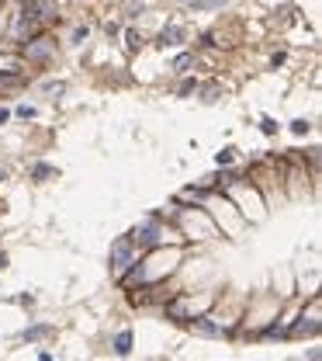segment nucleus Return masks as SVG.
<instances>
[{"label": "nucleus", "instance_id": "nucleus-2", "mask_svg": "<svg viewBox=\"0 0 322 361\" xmlns=\"http://www.w3.org/2000/svg\"><path fill=\"white\" fill-rule=\"evenodd\" d=\"M35 24H38V14H35V11H31V7H28V11H21V18L14 21V28H11V35H14V39H18V42H24V39H28V35H31V32H35Z\"/></svg>", "mask_w": 322, "mask_h": 361}, {"label": "nucleus", "instance_id": "nucleus-16", "mask_svg": "<svg viewBox=\"0 0 322 361\" xmlns=\"http://www.w3.org/2000/svg\"><path fill=\"white\" fill-rule=\"evenodd\" d=\"M4 264H7V257H4V254H0V267H4Z\"/></svg>", "mask_w": 322, "mask_h": 361}, {"label": "nucleus", "instance_id": "nucleus-1", "mask_svg": "<svg viewBox=\"0 0 322 361\" xmlns=\"http://www.w3.org/2000/svg\"><path fill=\"white\" fill-rule=\"evenodd\" d=\"M132 240H128V236H121V240H114L111 243V264L114 267H118V271H125V267H128V264H132Z\"/></svg>", "mask_w": 322, "mask_h": 361}, {"label": "nucleus", "instance_id": "nucleus-7", "mask_svg": "<svg viewBox=\"0 0 322 361\" xmlns=\"http://www.w3.org/2000/svg\"><path fill=\"white\" fill-rule=\"evenodd\" d=\"M114 351H118V354H128V351H132V334H128V330H121V334L114 337Z\"/></svg>", "mask_w": 322, "mask_h": 361}, {"label": "nucleus", "instance_id": "nucleus-18", "mask_svg": "<svg viewBox=\"0 0 322 361\" xmlns=\"http://www.w3.org/2000/svg\"><path fill=\"white\" fill-rule=\"evenodd\" d=\"M187 4H194V0H187Z\"/></svg>", "mask_w": 322, "mask_h": 361}, {"label": "nucleus", "instance_id": "nucleus-11", "mask_svg": "<svg viewBox=\"0 0 322 361\" xmlns=\"http://www.w3.org/2000/svg\"><path fill=\"white\" fill-rule=\"evenodd\" d=\"M190 66V56L187 52H184V56H177V59H173V70H187Z\"/></svg>", "mask_w": 322, "mask_h": 361}, {"label": "nucleus", "instance_id": "nucleus-15", "mask_svg": "<svg viewBox=\"0 0 322 361\" xmlns=\"http://www.w3.org/2000/svg\"><path fill=\"white\" fill-rule=\"evenodd\" d=\"M7 118H11V111H7V108H0V125H4Z\"/></svg>", "mask_w": 322, "mask_h": 361}, {"label": "nucleus", "instance_id": "nucleus-10", "mask_svg": "<svg viewBox=\"0 0 322 361\" xmlns=\"http://www.w3.org/2000/svg\"><path fill=\"white\" fill-rule=\"evenodd\" d=\"M45 334H49V326H31L24 337H28V341H38V337H45Z\"/></svg>", "mask_w": 322, "mask_h": 361}, {"label": "nucleus", "instance_id": "nucleus-3", "mask_svg": "<svg viewBox=\"0 0 322 361\" xmlns=\"http://www.w3.org/2000/svg\"><path fill=\"white\" fill-rule=\"evenodd\" d=\"M52 49H56V42H49V39L28 42V59H49V56H52Z\"/></svg>", "mask_w": 322, "mask_h": 361}, {"label": "nucleus", "instance_id": "nucleus-12", "mask_svg": "<svg viewBox=\"0 0 322 361\" xmlns=\"http://www.w3.org/2000/svg\"><path fill=\"white\" fill-rule=\"evenodd\" d=\"M291 132H295V136H305V132H308V122H291Z\"/></svg>", "mask_w": 322, "mask_h": 361}, {"label": "nucleus", "instance_id": "nucleus-6", "mask_svg": "<svg viewBox=\"0 0 322 361\" xmlns=\"http://www.w3.org/2000/svg\"><path fill=\"white\" fill-rule=\"evenodd\" d=\"M190 326H194L198 334H205V337H211V334H222V326H218V323H208V320H190Z\"/></svg>", "mask_w": 322, "mask_h": 361}, {"label": "nucleus", "instance_id": "nucleus-5", "mask_svg": "<svg viewBox=\"0 0 322 361\" xmlns=\"http://www.w3.org/2000/svg\"><path fill=\"white\" fill-rule=\"evenodd\" d=\"M31 11L38 18H56V0H31Z\"/></svg>", "mask_w": 322, "mask_h": 361}, {"label": "nucleus", "instance_id": "nucleus-17", "mask_svg": "<svg viewBox=\"0 0 322 361\" xmlns=\"http://www.w3.org/2000/svg\"><path fill=\"white\" fill-rule=\"evenodd\" d=\"M38 361H52V358H49V354H42V358H38Z\"/></svg>", "mask_w": 322, "mask_h": 361}, {"label": "nucleus", "instance_id": "nucleus-14", "mask_svg": "<svg viewBox=\"0 0 322 361\" xmlns=\"http://www.w3.org/2000/svg\"><path fill=\"white\" fill-rule=\"evenodd\" d=\"M49 174H52V170H49L45 163H38V167H35V177H49Z\"/></svg>", "mask_w": 322, "mask_h": 361}, {"label": "nucleus", "instance_id": "nucleus-9", "mask_svg": "<svg viewBox=\"0 0 322 361\" xmlns=\"http://www.w3.org/2000/svg\"><path fill=\"white\" fill-rule=\"evenodd\" d=\"M222 4H226V0H194V7H198V11H208V7H222Z\"/></svg>", "mask_w": 322, "mask_h": 361}, {"label": "nucleus", "instance_id": "nucleus-4", "mask_svg": "<svg viewBox=\"0 0 322 361\" xmlns=\"http://www.w3.org/2000/svg\"><path fill=\"white\" fill-rule=\"evenodd\" d=\"M135 236H139V243H156L159 240V226H156V222H142V226H139V229H135Z\"/></svg>", "mask_w": 322, "mask_h": 361}, {"label": "nucleus", "instance_id": "nucleus-13", "mask_svg": "<svg viewBox=\"0 0 322 361\" xmlns=\"http://www.w3.org/2000/svg\"><path fill=\"white\" fill-rule=\"evenodd\" d=\"M18 115H21V118H35V108H28V104H21V108H18Z\"/></svg>", "mask_w": 322, "mask_h": 361}, {"label": "nucleus", "instance_id": "nucleus-8", "mask_svg": "<svg viewBox=\"0 0 322 361\" xmlns=\"http://www.w3.org/2000/svg\"><path fill=\"white\" fill-rule=\"evenodd\" d=\"M180 39H184V28H177V24H170V28L163 32V42H167V45H177Z\"/></svg>", "mask_w": 322, "mask_h": 361}]
</instances>
